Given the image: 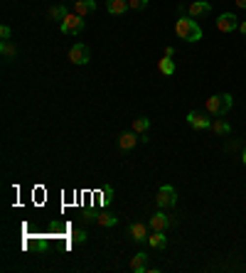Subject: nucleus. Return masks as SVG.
<instances>
[{
    "instance_id": "obj_1",
    "label": "nucleus",
    "mask_w": 246,
    "mask_h": 273,
    "mask_svg": "<svg viewBox=\"0 0 246 273\" xmlns=\"http://www.w3.org/2000/svg\"><path fill=\"white\" fill-rule=\"evenodd\" d=\"M175 35L185 42H199L202 40V27L194 23L192 15H180L175 20Z\"/></svg>"
},
{
    "instance_id": "obj_2",
    "label": "nucleus",
    "mask_w": 246,
    "mask_h": 273,
    "mask_svg": "<svg viewBox=\"0 0 246 273\" xmlns=\"http://www.w3.org/2000/svg\"><path fill=\"white\" fill-rule=\"evenodd\" d=\"M231 106H234L231 94H219V96H209V99H207V111H209L212 116H217V118L226 116V113L231 111Z\"/></svg>"
},
{
    "instance_id": "obj_3",
    "label": "nucleus",
    "mask_w": 246,
    "mask_h": 273,
    "mask_svg": "<svg viewBox=\"0 0 246 273\" xmlns=\"http://www.w3.org/2000/svg\"><path fill=\"white\" fill-rule=\"evenodd\" d=\"M155 202H158L160 209H172L177 204V190L172 185H163L155 194Z\"/></svg>"
},
{
    "instance_id": "obj_4",
    "label": "nucleus",
    "mask_w": 246,
    "mask_h": 273,
    "mask_svg": "<svg viewBox=\"0 0 246 273\" xmlns=\"http://www.w3.org/2000/svg\"><path fill=\"white\" fill-rule=\"evenodd\" d=\"M59 30H62L64 35H79V32L84 30V18H79L77 13H69V15L59 23Z\"/></svg>"
},
{
    "instance_id": "obj_5",
    "label": "nucleus",
    "mask_w": 246,
    "mask_h": 273,
    "mask_svg": "<svg viewBox=\"0 0 246 273\" xmlns=\"http://www.w3.org/2000/svg\"><path fill=\"white\" fill-rule=\"evenodd\" d=\"M239 18L236 15H231V13H221L219 18H217V30L219 32H224V35H229V32H234V30H239Z\"/></svg>"
},
{
    "instance_id": "obj_6",
    "label": "nucleus",
    "mask_w": 246,
    "mask_h": 273,
    "mask_svg": "<svg viewBox=\"0 0 246 273\" xmlns=\"http://www.w3.org/2000/svg\"><path fill=\"white\" fill-rule=\"evenodd\" d=\"M128 234H131V239H133L136 244H143V241H148V236H150V224L133 221V224L128 226Z\"/></svg>"
},
{
    "instance_id": "obj_7",
    "label": "nucleus",
    "mask_w": 246,
    "mask_h": 273,
    "mask_svg": "<svg viewBox=\"0 0 246 273\" xmlns=\"http://www.w3.org/2000/svg\"><path fill=\"white\" fill-rule=\"evenodd\" d=\"M69 59H72L74 64H79V67H82V64H86V62L91 59V52H89V47H86V45H82V42H79V45H74V47L69 50Z\"/></svg>"
},
{
    "instance_id": "obj_8",
    "label": "nucleus",
    "mask_w": 246,
    "mask_h": 273,
    "mask_svg": "<svg viewBox=\"0 0 246 273\" xmlns=\"http://www.w3.org/2000/svg\"><path fill=\"white\" fill-rule=\"evenodd\" d=\"M187 123H190L194 131H207V128H212V118H207V116L199 113V111H190V113H187Z\"/></svg>"
},
{
    "instance_id": "obj_9",
    "label": "nucleus",
    "mask_w": 246,
    "mask_h": 273,
    "mask_svg": "<svg viewBox=\"0 0 246 273\" xmlns=\"http://www.w3.org/2000/svg\"><path fill=\"white\" fill-rule=\"evenodd\" d=\"M74 13L86 20L89 15L96 13V0H74Z\"/></svg>"
},
{
    "instance_id": "obj_10",
    "label": "nucleus",
    "mask_w": 246,
    "mask_h": 273,
    "mask_svg": "<svg viewBox=\"0 0 246 273\" xmlns=\"http://www.w3.org/2000/svg\"><path fill=\"white\" fill-rule=\"evenodd\" d=\"M148 224H150V231H165V229L172 224V219H170L165 212H155V214L150 217Z\"/></svg>"
},
{
    "instance_id": "obj_11",
    "label": "nucleus",
    "mask_w": 246,
    "mask_h": 273,
    "mask_svg": "<svg viewBox=\"0 0 246 273\" xmlns=\"http://www.w3.org/2000/svg\"><path fill=\"white\" fill-rule=\"evenodd\" d=\"M190 15L192 18H204V15H209L212 13V5L207 3V0H194V3H190Z\"/></svg>"
},
{
    "instance_id": "obj_12",
    "label": "nucleus",
    "mask_w": 246,
    "mask_h": 273,
    "mask_svg": "<svg viewBox=\"0 0 246 273\" xmlns=\"http://www.w3.org/2000/svg\"><path fill=\"white\" fill-rule=\"evenodd\" d=\"M138 140H140V138H136V131H126V133L118 136V148H121V150H133V148L138 145Z\"/></svg>"
},
{
    "instance_id": "obj_13",
    "label": "nucleus",
    "mask_w": 246,
    "mask_h": 273,
    "mask_svg": "<svg viewBox=\"0 0 246 273\" xmlns=\"http://www.w3.org/2000/svg\"><path fill=\"white\" fill-rule=\"evenodd\" d=\"M131 271H133V273H145V271H148V253L138 251V253L131 258Z\"/></svg>"
},
{
    "instance_id": "obj_14",
    "label": "nucleus",
    "mask_w": 246,
    "mask_h": 273,
    "mask_svg": "<svg viewBox=\"0 0 246 273\" xmlns=\"http://www.w3.org/2000/svg\"><path fill=\"white\" fill-rule=\"evenodd\" d=\"M128 0H106V10L111 15H126L128 13Z\"/></svg>"
},
{
    "instance_id": "obj_15",
    "label": "nucleus",
    "mask_w": 246,
    "mask_h": 273,
    "mask_svg": "<svg viewBox=\"0 0 246 273\" xmlns=\"http://www.w3.org/2000/svg\"><path fill=\"white\" fill-rule=\"evenodd\" d=\"M148 244H150V248H165V246H167V236H165V231H150Z\"/></svg>"
},
{
    "instance_id": "obj_16",
    "label": "nucleus",
    "mask_w": 246,
    "mask_h": 273,
    "mask_svg": "<svg viewBox=\"0 0 246 273\" xmlns=\"http://www.w3.org/2000/svg\"><path fill=\"white\" fill-rule=\"evenodd\" d=\"M158 72L165 74V77H172V74H175V62H172V57H163V59H158Z\"/></svg>"
},
{
    "instance_id": "obj_17",
    "label": "nucleus",
    "mask_w": 246,
    "mask_h": 273,
    "mask_svg": "<svg viewBox=\"0 0 246 273\" xmlns=\"http://www.w3.org/2000/svg\"><path fill=\"white\" fill-rule=\"evenodd\" d=\"M212 131H214L217 136H229V133H231V126H229L224 118H217V121H212Z\"/></svg>"
},
{
    "instance_id": "obj_18",
    "label": "nucleus",
    "mask_w": 246,
    "mask_h": 273,
    "mask_svg": "<svg viewBox=\"0 0 246 273\" xmlns=\"http://www.w3.org/2000/svg\"><path fill=\"white\" fill-rule=\"evenodd\" d=\"M0 52H3V57H8V59H15V57H18V47H15L10 40H3V45H0Z\"/></svg>"
},
{
    "instance_id": "obj_19",
    "label": "nucleus",
    "mask_w": 246,
    "mask_h": 273,
    "mask_svg": "<svg viewBox=\"0 0 246 273\" xmlns=\"http://www.w3.org/2000/svg\"><path fill=\"white\" fill-rule=\"evenodd\" d=\"M67 15H69V8H67V5H55V8L50 10V18L57 20V23H62Z\"/></svg>"
},
{
    "instance_id": "obj_20",
    "label": "nucleus",
    "mask_w": 246,
    "mask_h": 273,
    "mask_svg": "<svg viewBox=\"0 0 246 273\" xmlns=\"http://www.w3.org/2000/svg\"><path fill=\"white\" fill-rule=\"evenodd\" d=\"M148 128H150V118L140 116V118H136V121H133V131H136V133H140V136H143V133H148Z\"/></svg>"
},
{
    "instance_id": "obj_21",
    "label": "nucleus",
    "mask_w": 246,
    "mask_h": 273,
    "mask_svg": "<svg viewBox=\"0 0 246 273\" xmlns=\"http://www.w3.org/2000/svg\"><path fill=\"white\" fill-rule=\"evenodd\" d=\"M96 221L101 226H113V224H118V217L116 214H101V217H96Z\"/></svg>"
},
{
    "instance_id": "obj_22",
    "label": "nucleus",
    "mask_w": 246,
    "mask_h": 273,
    "mask_svg": "<svg viewBox=\"0 0 246 273\" xmlns=\"http://www.w3.org/2000/svg\"><path fill=\"white\" fill-rule=\"evenodd\" d=\"M131 10H145L148 8V0H128Z\"/></svg>"
},
{
    "instance_id": "obj_23",
    "label": "nucleus",
    "mask_w": 246,
    "mask_h": 273,
    "mask_svg": "<svg viewBox=\"0 0 246 273\" xmlns=\"http://www.w3.org/2000/svg\"><path fill=\"white\" fill-rule=\"evenodd\" d=\"M72 239H74V241H77V244H84V241H86V231H84V229H77V231H74V236H72Z\"/></svg>"
},
{
    "instance_id": "obj_24",
    "label": "nucleus",
    "mask_w": 246,
    "mask_h": 273,
    "mask_svg": "<svg viewBox=\"0 0 246 273\" xmlns=\"http://www.w3.org/2000/svg\"><path fill=\"white\" fill-rule=\"evenodd\" d=\"M10 35H13V32H10V27H8V25L0 27V37H3V40H10Z\"/></svg>"
},
{
    "instance_id": "obj_25",
    "label": "nucleus",
    "mask_w": 246,
    "mask_h": 273,
    "mask_svg": "<svg viewBox=\"0 0 246 273\" xmlns=\"http://www.w3.org/2000/svg\"><path fill=\"white\" fill-rule=\"evenodd\" d=\"M111 194H113V190H111V187L106 185V187H104V202H106V204L111 202Z\"/></svg>"
},
{
    "instance_id": "obj_26",
    "label": "nucleus",
    "mask_w": 246,
    "mask_h": 273,
    "mask_svg": "<svg viewBox=\"0 0 246 273\" xmlns=\"http://www.w3.org/2000/svg\"><path fill=\"white\" fill-rule=\"evenodd\" d=\"M239 32L246 37V20H241V23H239Z\"/></svg>"
},
{
    "instance_id": "obj_27",
    "label": "nucleus",
    "mask_w": 246,
    "mask_h": 273,
    "mask_svg": "<svg viewBox=\"0 0 246 273\" xmlns=\"http://www.w3.org/2000/svg\"><path fill=\"white\" fill-rule=\"evenodd\" d=\"M236 5H239V8H246V0H236Z\"/></svg>"
},
{
    "instance_id": "obj_28",
    "label": "nucleus",
    "mask_w": 246,
    "mask_h": 273,
    "mask_svg": "<svg viewBox=\"0 0 246 273\" xmlns=\"http://www.w3.org/2000/svg\"><path fill=\"white\" fill-rule=\"evenodd\" d=\"M241 160H244V165H246V148L241 150Z\"/></svg>"
}]
</instances>
